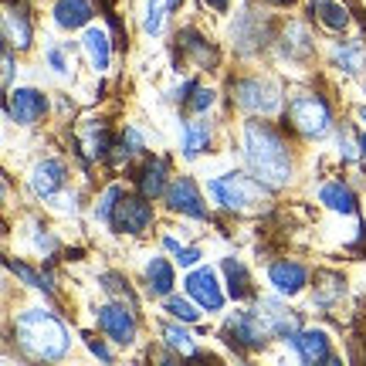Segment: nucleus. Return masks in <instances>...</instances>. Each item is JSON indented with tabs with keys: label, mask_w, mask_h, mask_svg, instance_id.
I'll return each mask as SVG.
<instances>
[{
	"label": "nucleus",
	"mask_w": 366,
	"mask_h": 366,
	"mask_svg": "<svg viewBox=\"0 0 366 366\" xmlns=\"http://www.w3.org/2000/svg\"><path fill=\"white\" fill-rule=\"evenodd\" d=\"M81 153H85V159H99V157H109V149H112V136H109V129H105L102 122H85L81 126Z\"/></svg>",
	"instance_id": "nucleus-22"
},
{
	"label": "nucleus",
	"mask_w": 366,
	"mask_h": 366,
	"mask_svg": "<svg viewBox=\"0 0 366 366\" xmlns=\"http://www.w3.org/2000/svg\"><path fill=\"white\" fill-rule=\"evenodd\" d=\"M167 159H146L139 167V177H136V190L149 200H157L159 194H167Z\"/></svg>",
	"instance_id": "nucleus-20"
},
{
	"label": "nucleus",
	"mask_w": 366,
	"mask_h": 366,
	"mask_svg": "<svg viewBox=\"0 0 366 366\" xmlns=\"http://www.w3.org/2000/svg\"><path fill=\"white\" fill-rule=\"evenodd\" d=\"M157 221V214H153V204H149V197H132V194H122L116 204V214H112V231L119 234H143L149 231V224Z\"/></svg>",
	"instance_id": "nucleus-5"
},
{
	"label": "nucleus",
	"mask_w": 366,
	"mask_h": 366,
	"mask_svg": "<svg viewBox=\"0 0 366 366\" xmlns=\"http://www.w3.org/2000/svg\"><path fill=\"white\" fill-rule=\"evenodd\" d=\"M204 4H207V7H214V11H227V4H231V0H204Z\"/></svg>",
	"instance_id": "nucleus-40"
},
{
	"label": "nucleus",
	"mask_w": 366,
	"mask_h": 366,
	"mask_svg": "<svg viewBox=\"0 0 366 366\" xmlns=\"http://www.w3.org/2000/svg\"><path fill=\"white\" fill-rule=\"evenodd\" d=\"M167 204H170L173 214H187L194 221H204L207 217V207H204V197L194 187L190 177H177V180L167 187Z\"/></svg>",
	"instance_id": "nucleus-11"
},
{
	"label": "nucleus",
	"mask_w": 366,
	"mask_h": 366,
	"mask_svg": "<svg viewBox=\"0 0 366 366\" xmlns=\"http://www.w3.org/2000/svg\"><path fill=\"white\" fill-rule=\"evenodd\" d=\"M342 292H346L342 274H336V272H319L315 274V305H319V309H329L336 299H342Z\"/></svg>",
	"instance_id": "nucleus-27"
},
{
	"label": "nucleus",
	"mask_w": 366,
	"mask_h": 366,
	"mask_svg": "<svg viewBox=\"0 0 366 366\" xmlns=\"http://www.w3.org/2000/svg\"><path fill=\"white\" fill-rule=\"evenodd\" d=\"M163 248L167 251H173V258H177V264H180V268H190V264H197L200 262V251L197 248H183L180 241H177V237H163Z\"/></svg>",
	"instance_id": "nucleus-32"
},
{
	"label": "nucleus",
	"mask_w": 366,
	"mask_h": 366,
	"mask_svg": "<svg viewBox=\"0 0 366 366\" xmlns=\"http://www.w3.org/2000/svg\"><path fill=\"white\" fill-rule=\"evenodd\" d=\"M65 180H68V170L61 159H44V163H38V167L31 170V190H34V197H41V200H54L58 190L65 187Z\"/></svg>",
	"instance_id": "nucleus-13"
},
{
	"label": "nucleus",
	"mask_w": 366,
	"mask_h": 366,
	"mask_svg": "<svg viewBox=\"0 0 366 366\" xmlns=\"http://www.w3.org/2000/svg\"><path fill=\"white\" fill-rule=\"evenodd\" d=\"M187 295L200 305V309H207V312H221L224 309V292L217 285V278L210 268H197V272L187 274Z\"/></svg>",
	"instance_id": "nucleus-12"
},
{
	"label": "nucleus",
	"mask_w": 366,
	"mask_h": 366,
	"mask_svg": "<svg viewBox=\"0 0 366 366\" xmlns=\"http://www.w3.org/2000/svg\"><path fill=\"white\" fill-rule=\"evenodd\" d=\"M231 99L248 112H274L282 105L278 85L264 79H237L231 81Z\"/></svg>",
	"instance_id": "nucleus-7"
},
{
	"label": "nucleus",
	"mask_w": 366,
	"mask_h": 366,
	"mask_svg": "<svg viewBox=\"0 0 366 366\" xmlns=\"http://www.w3.org/2000/svg\"><path fill=\"white\" fill-rule=\"evenodd\" d=\"M48 112V95L38 89H14L7 95V119L17 126H38Z\"/></svg>",
	"instance_id": "nucleus-9"
},
{
	"label": "nucleus",
	"mask_w": 366,
	"mask_h": 366,
	"mask_svg": "<svg viewBox=\"0 0 366 366\" xmlns=\"http://www.w3.org/2000/svg\"><path fill=\"white\" fill-rule=\"evenodd\" d=\"M102 288L109 292V295H116L119 302H129V305H136V299H132V288H129V282H126L122 274H102Z\"/></svg>",
	"instance_id": "nucleus-33"
},
{
	"label": "nucleus",
	"mask_w": 366,
	"mask_h": 366,
	"mask_svg": "<svg viewBox=\"0 0 366 366\" xmlns=\"http://www.w3.org/2000/svg\"><path fill=\"white\" fill-rule=\"evenodd\" d=\"M48 65L58 71V75H65V71H71V61H68L65 48H48Z\"/></svg>",
	"instance_id": "nucleus-37"
},
{
	"label": "nucleus",
	"mask_w": 366,
	"mask_h": 366,
	"mask_svg": "<svg viewBox=\"0 0 366 366\" xmlns=\"http://www.w3.org/2000/svg\"><path fill=\"white\" fill-rule=\"evenodd\" d=\"M319 204H326V207L336 210V214H356V197L342 180L326 183V187L319 190Z\"/></svg>",
	"instance_id": "nucleus-26"
},
{
	"label": "nucleus",
	"mask_w": 366,
	"mask_h": 366,
	"mask_svg": "<svg viewBox=\"0 0 366 366\" xmlns=\"http://www.w3.org/2000/svg\"><path fill=\"white\" fill-rule=\"evenodd\" d=\"M268 4H274V7H288V4H295V0H268Z\"/></svg>",
	"instance_id": "nucleus-42"
},
{
	"label": "nucleus",
	"mask_w": 366,
	"mask_h": 366,
	"mask_svg": "<svg viewBox=\"0 0 366 366\" xmlns=\"http://www.w3.org/2000/svg\"><path fill=\"white\" fill-rule=\"evenodd\" d=\"M268 282L274 285V292L278 295H299L302 288L309 285V268L299 262H288V258H282V262H274L272 268H268Z\"/></svg>",
	"instance_id": "nucleus-14"
},
{
	"label": "nucleus",
	"mask_w": 366,
	"mask_h": 366,
	"mask_svg": "<svg viewBox=\"0 0 366 366\" xmlns=\"http://www.w3.org/2000/svg\"><path fill=\"white\" fill-rule=\"evenodd\" d=\"M285 122L305 139H319L332 129V109L319 92H299L285 105Z\"/></svg>",
	"instance_id": "nucleus-4"
},
{
	"label": "nucleus",
	"mask_w": 366,
	"mask_h": 366,
	"mask_svg": "<svg viewBox=\"0 0 366 366\" xmlns=\"http://www.w3.org/2000/svg\"><path fill=\"white\" fill-rule=\"evenodd\" d=\"M356 119L363 122V129H366V105H363V109H360V112H356Z\"/></svg>",
	"instance_id": "nucleus-43"
},
{
	"label": "nucleus",
	"mask_w": 366,
	"mask_h": 366,
	"mask_svg": "<svg viewBox=\"0 0 366 366\" xmlns=\"http://www.w3.org/2000/svg\"><path fill=\"white\" fill-rule=\"evenodd\" d=\"M119 197H122V187H109V190H105V194L95 200V221L112 224V214H116Z\"/></svg>",
	"instance_id": "nucleus-30"
},
{
	"label": "nucleus",
	"mask_w": 366,
	"mask_h": 366,
	"mask_svg": "<svg viewBox=\"0 0 366 366\" xmlns=\"http://www.w3.org/2000/svg\"><path fill=\"white\" fill-rule=\"evenodd\" d=\"M167 312H170L173 319H180V322H197V319H200V312H197L194 305L187 299H177V295H167Z\"/></svg>",
	"instance_id": "nucleus-35"
},
{
	"label": "nucleus",
	"mask_w": 366,
	"mask_h": 366,
	"mask_svg": "<svg viewBox=\"0 0 366 366\" xmlns=\"http://www.w3.org/2000/svg\"><path fill=\"white\" fill-rule=\"evenodd\" d=\"M7 268H11V272L17 274V278H21L24 285H31V288H44V292H51V278H41V274H38V272H31V268H27L24 262H7Z\"/></svg>",
	"instance_id": "nucleus-34"
},
{
	"label": "nucleus",
	"mask_w": 366,
	"mask_h": 366,
	"mask_svg": "<svg viewBox=\"0 0 366 366\" xmlns=\"http://www.w3.org/2000/svg\"><path fill=\"white\" fill-rule=\"evenodd\" d=\"M224 278H227V295L234 302H244L254 295V288H251V278L244 272V264L241 258H224Z\"/></svg>",
	"instance_id": "nucleus-25"
},
{
	"label": "nucleus",
	"mask_w": 366,
	"mask_h": 366,
	"mask_svg": "<svg viewBox=\"0 0 366 366\" xmlns=\"http://www.w3.org/2000/svg\"><path fill=\"white\" fill-rule=\"evenodd\" d=\"M4 38H7V44L17 48V51H27V48H31V38H34L27 14L21 11V7H14V0H7V11H4Z\"/></svg>",
	"instance_id": "nucleus-17"
},
{
	"label": "nucleus",
	"mask_w": 366,
	"mask_h": 366,
	"mask_svg": "<svg viewBox=\"0 0 366 366\" xmlns=\"http://www.w3.org/2000/svg\"><path fill=\"white\" fill-rule=\"evenodd\" d=\"M177 51H180V61H187L190 68H217V51L200 31L194 27H183L177 34Z\"/></svg>",
	"instance_id": "nucleus-10"
},
{
	"label": "nucleus",
	"mask_w": 366,
	"mask_h": 366,
	"mask_svg": "<svg viewBox=\"0 0 366 366\" xmlns=\"http://www.w3.org/2000/svg\"><path fill=\"white\" fill-rule=\"evenodd\" d=\"M81 48L89 54V61L95 71H105L109 68V58H112V44H109V34L102 27H89L85 38H81Z\"/></svg>",
	"instance_id": "nucleus-24"
},
{
	"label": "nucleus",
	"mask_w": 366,
	"mask_h": 366,
	"mask_svg": "<svg viewBox=\"0 0 366 366\" xmlns=\"http://www.w3.org/2000/svg\"><path fill=\"white\" fill-rule=\"evenodd\" d=\"M244 159H248V170L268 187H285L292 180V153L285 139L262 119H251L244 126Z\"/></svg>",
	"instance_id": "nucleus-1"
},
{
	"label": "nucleus",
	"mask_w": 366,
	"mask_h": 366,
	"mask_svg": "<svg viewBox=\"0 0 366 366\" xmlns=\"http://www.w3.org/2000/svg\"><path fill=\"white\" fill-rule=\"evenodd\" d=\"M360 153H363V157H366V129L360 132Z\"/></svg>",
	"instance_id": "nucleus-41"
},
{
	"label": "nucleus",
	"mask_w": 366,
	"mask_h": 366,
	"mask_svg": "<svg viewBox=\"0 0 366 366\" xmlns=\"http://www.w3.org/2000/svg\"><path fill=\"white\" fill-rule=\"evenodd\" d=\"M163 342H167L170 350H177V353H183V356H197L194 336L180 326H163Z\"/></svg>",
	"instance_id": "nucleus-29"
},
{
	"label": "nucleus",
	"mask_w": 366,
	"mask_h": 366,
	"mask_svg": "<svg viewBox=\"0 0 366 366\" xmlns=\"http://www.w3.org/2000/svg\"><path fill=\"white\" fill-rule=\"evenodd\" d=\"M210 105H214V89L194 85V89H190V112H207Z\"/></svg>",
	"instance_id": "nucleus-36"
},
{
	"label": "nucleus",
	"mask_w": 366,
	"mask_h": 366,
	"mask_svg": "<svg viewBox=\"0 0 366 366\" xmlns=\"http://www.w3.org/2000/svg\"><path fill=\"white\" fill-rule=\"evenodd\" d=\"M51 14H54V24L61 31H79V27H85L95 17L89 0H58Z\"/></svg>",
	"instance_id": "nucleus-19"
},
{
	"label": "nucleus",
	"mask_w": 366,
	"mask_h": 366,
	"mask_svg": "<svg viewBox=\"0 0 366 366\" xmlns=\"http://www.w3.org/2000/svg\"><path fill=\"white\" fill-rule=\"evenodd\" d=\"M224 336L227 342L241 350V353H251V350H262L264 336H268V326L258 312H234L227 322H224Z\"/></svg>",
	"instance_id": "nucleus-8"
},
{
	"label": "nucleus",
	"mask_w": 366,
	"mask_h": 366,
	"mask_svg": "<svg viewBox=\"0 0 366 366\" xmlns=\"http://www.w3.org/2000/svg\"><path fill=\"white\" fill-rule=\"evenodd\" d=\"M14 340L34 360H61L68 353V329L58 315L44 309H27L14 319Z\"/></svg>",
	"instance_id": "nucleus-2"
},
{
	"label": "nucleus",
	"mask_w": 366,
	"mask_h": 366,
	"mask_svg": "<svg viewBox=\"0 0 366 366\" xmlns=\"http://www.w3.org/2000/svg\"><path fill=\"white\" fill-rule=\"evenodd\" d=\"M309 11H312V21H319L332 34H342L350 27V7L340 0H312Z\"/></svg>",
	"instance_id": "nucleus-18"
},
{
	"label": "nucleus",
	"mask_w": 366,
	"mask_h": 366,
	"mask_svg": "<svg viewBox=\"0 0 366 366\" xmlns=\"http://www.w3.org/2000/svg\"><path fill=\"white\" fill-rule=\"evenodd\" d=\"M85 342H89L92 356H99V360H102V363H109V360H112V353H109V346H105L102 340H95V336H85Z\"/></svg>",
	"instance_id": "nucleus-38"
},
{
	"label": "nucleus",
	"mask_w": 366,
	"mask_h": 366,
	"mask_svg": "<svg viewBox=\"0 0 366 366\" xmlns=\"http://www.w3.org/2000/svg\"><path fill=\"white\" fill-rule=\"evenodd\" d=\"M258 315L264 319V326H268V332H274L278 340H295L299 336V315L288 312V309H282L278 302L272 299H262L258 302Z\"/></svg>",
	"instance_id": "nucleus-15"
},
{
	"label": "nucleus",
	"mask_w": 366,
	"mask_h": 366,
	"mask_svg": "<svg viewBox=\"0 0 366 366\" xmlns=\"http://www.w3.org/2000/svg\"><path fill=\"white\" fill-rule=\"evenodd\" d=\"M292 346L299 350L305 363H340L332 350H329V336L322 329H299V336L292 340Z\"/></svg>",
	"instance_id": "nucleus-16"
},
{
	"label": "nucleus",
	"mask_w": 366,
	"mask_h": 366,
	"mask_svg": "<svg viewBox=\"0 0 366 366\" xmlns=\"http://www.w3.org/2000/svg\"><path fill=\"white\" fill-rule=\"evenodd\" d=\"M268 183H262L258 177H244V173H227L217 180L207 183L210 197L221 204L224 210H234V214H254L264 207L268 200Z\"/></svg>",
	"instance_id": "nucleus-3"
},
{
	"label": "nucleus",
	"mask_w": 366,
	"mask_h": 366,
	"mask_svg": "<svg viewBox=\"0 0 366 366\" xmlns=\"http://www.w3.org/2000/svg\"><path fill=\"white\" fill-rule=\"evenodd\" d=\"M332 61H336V68H340V71H346V75H356L360 68H366V44L360 38L340 41V44L332 48Z\"/></svg>",
	"instance_id": "nucleus-23"
},
{
	"label": "nucleus",
	"mask_w": 366,
	"mask_h": 366,
	"mask_svg": "<svg viewBox=\"0 0 366 366\" xmlns=\"http://www.w3.org/2000/svg\"><path fill=\"white\" fill-rule=\"evenodd\" d=\"M177 285V274H173V264L167 258H153V262L146 264V288H149V295H157V299H167Z\"/></svg>",
	"instance_id": "nucleus-21"
},
{
	"label": "nucleus",
	"mask_w": 366,
	"mask_h": 366,
	"mask_svg": "<svg viewBox=\"0 0 366 366\" xmlns=\"http://www.w3.org/2000/svg\"><path fill=\"white\" fill-rule=\"evenodd\" d=\"M207 143H210V126L207 122L194 119V122H187V126H183V157L187 159L200 157V153L207 149Z\"/></svg>",
	"instance_id": "nucleus-28"
},
{
	"label": "nucleus",
	"mask_w": 366,
	"mask_h": 366,
	"mask_svg": "<svg viewBox=\"0 0 366 366\" xmlns=\"http://www.w3.org/2000/svg\"><path fill=\"white\" fill-rule=\"evenodd\" d=\"M167 11H170V4H167V0H149V4H146V17H143V31H146V34H159Z\"/></svg>",
	"instance_id": "nucleus-31"
},
{
	"label": "nucleus",
	"mask_w": 366,
	"mask_h": 366,
	"mask_svg": "<svg viewBox=\"0 0 366 366\" xmlns=\"http://www.w3.org/2000/svg\"><path fill=\"white\" fill-rule=\"evenodd\" d=\"M11 79H14V54H11V44L4 51V89H11Z\"/></svg>",
	"instance_id": "nucleus-39"
},
{
	"label": "nucleus",
	"mask_w": 366,
	"mask_h": 366,
	"mask_svg": "<svg viewBox=\"0 0 366 366\" xmlns=\"http://www.w3.org/2000/svg\"><path fill=\"white\" fill-rule=\"evenodd\" d=\"M95 322H99L105 340L119 342V346H132V342H136V315H132L129 302H109V305H99Z\"/></svg>",
	"instance_id": "nucleus-6"
}]
</instances>
